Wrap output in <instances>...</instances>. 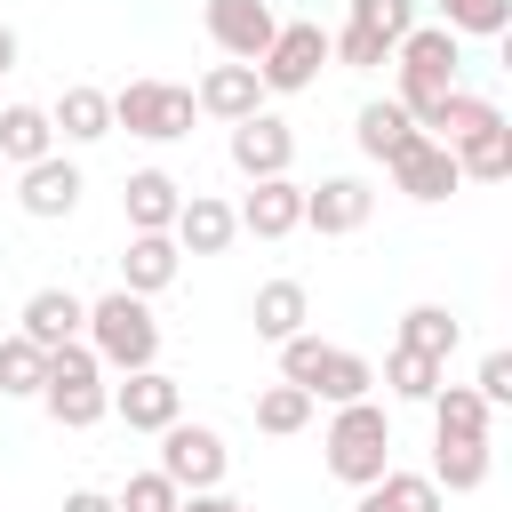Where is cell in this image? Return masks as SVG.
<instances>
[{"mask_svg":"<svg viewBox=\"0 0 512 512\" xmlns=\"http://www.w3.org/2000/svg\"><path fill=\"white\" fill-rule=\"evenodd\" d=\"M392 56H400V112L424 128V120L440 112V96L456 88L464 48H456V32H448V24H408V32L392 40Z\"/></svg>","mask_w":512,"mask_h":512,"instance_id":"1","label":"cell"},{"mask_svg":"<svg viewBox=\"0 0 512 512\" xmlns=\"http://www.w3.org/2000/svg\"><path fill=\"white\" fill-rule=\"evenodd\" d=\"M40 408L64 424V432H88L112 416V384H104V360L88 352V336L56 344L48 352V376H40Z\"/></svg>","mask_w":512,"mask_h":512,"instance_id":"2","label":"cell"},{"mask_svg":"<svg viewBox=\"0 0 512 512\" xmlns=\"http://www.w3.org/2000/svg\"><path fill=\"white\" fill-rule=\"evenodd\" d=\"M88 352L104 360V368H152L160 360V320H152V296H128V288H112V296H96L88 304Z\"/></svg>","mask_w":512,"mask_h":512,"instance_id":"3","label":"cell"},{"mask_svg":"<svg viewBox=\"0 0 512 512\" xmlns=\"http://www.w3.org/2000/svg\"><path fill=\"white\" fill-rule=\"evenodd\" d=\"M280 376H288V384H304V392H312V400H328V408L368 400V384H376V368H368L360 352H344V344H328V336H312V328H296V336L280 344Z\"/></svg>","mask_w":512,"mask_h":512,"instance_id":"4","label":"cell"},{"mask_svg":"<svg viewBox=\"0 0 512 512\" xmlns=\"http://www.w3.org/2000/svg\"><path fill=\"white\" fill-rule=\"evenodd\" d=\"M320 464L344 480V488H368L384 464H392V416L376 400H344L328 416V440H320Z\"/></svg>","mask_w":512,"mask_h":512,"instance_id":"5","label":"cell"},{"mask_svg":"<svg viewBox=\"0 0 512 512\" xmlns=\"http://www.w3.org/2000/svg\"><path fill=\"white\" fill-rule=\"evenodd\" d=\"M192 120H200V104H192L184 80H128V88H112V128H128L144 144H176V136H192Z\"/></svg>","mask_w":512,"mask_h":512,"instance_id":"6","label":"cell"},{"mask_svg":"<svg viewBox=\"0 0 512 512\" xmlns=\"http://www.w3.org/2000/svg\"><path fill=\"white\" fill-rule=\"evenodd\" d=\"M320 64H328V32H320L312 16H296V24H280L272 48L256 56V80H264V96H304V88L320 80Z\"/></svg>","mask_w":512,"mask_h":512,"instance_id":"7","label":"cell"},{"mask_svg":"<svg viewBox=\"0 0 512 512\" xmlns=\"http://www.w3.org/2000/svg\"><path fill=\"white\" fill-rule=\"evenodd\" d=\"M160 472H168L176 488H224L232 448H224V432H216V424L176 416V424H160Z\"/></svg>","mask_w":512,"mask_h":512,"instance_id":"8","label":"cell"},{"mask_svg":"<svg viewBox=\"0 0 512 512\" xmlns=\"http://www.w3.org/2000/svg\"><path fill=\"white\" fill-rule=\"evenodd\" d=\"M112 416L128 424V432H160V424H176L184 416V384L152 360V368H128L120 384H112Z\"/></svg>","mask_w":512,"mask_h":512,"instance_id":"9","label":"cell"},{"mask_svg":"<svg viewBox=\"0 0 512 512\" xmlns=\"http://www.w3.org/2000/svg\"><path fill=\"white\" fill-rule=\"evenodd\" d=\"M384 168H392V192H408V200H448V192L464 184V176H456V152H448L440 136H424V128H416Z\"/></svg>","mask_w":512,"mask_h":512,"instance_id":"10","label":"cell"},{"mask_svg":"<svg viewBox=\"0 0 512 512\" xmlns=\"http://www.w3.org/2000/svg\"><path fill=\"white\" fill-rule=\"evenodd\" d=\"M288 160H296V128L280 120V112H248V120H232V168L256 184V176H288Z\"/></svg>","mask_w":512,"mask_h":512,"instance_id":"11","label":"cell"},{"mask_svg":"<svg viewBox=\"0 0 512 512\" xmlns=\"http://www.w3.org/2000/svg\"><path fill=\"white\" fill-rule=\"evenodd\" d=\"M272 32H280L272 0H208V40H216L232 64H256V56L272 48Z\"/></svg>","mask_w":512,"mask_h":512,"instance_id":"12","label":"cell"},{"mask_svg":"<svg viewBox=\"0 0 512 512\" xmlns=\"http://www.w3.org/2000/svg\"><path fill=\"white\" fill-rule=\"evenodd\" d=\"M232 224L256 232V240H288V232L304 224V184H296V176H256L248 200L232 208Z\"/></svg>","mask_w":512,"mask_h":512,"instance_id":"13","label":"cell"},{"mask_svg":"<svg viewBox=\"0 0 512 512\" xmlns=\"http://www.w3.org/2000/svg\"><path fill=\"white\" fill-rule=\"evenodd\" d=\"M368 208H376V192H368L360 176H320V184H304V224H312L320 240L360 232V224H368Z\"/></svg>","mask_w":512,"mask_h":512,"instance_id":"14","label":"cell"},{"mask_svg":"<svg viewBox=\"0 0 512 512\" xmlns=\"http://www.w3.org/2000/svg\"><path fill=\"white\" fill-rule=\"evenodd\" d=\"M192 104L208 112V120H248V112H264V80H256V64H208L200 72V88H192Z\"/></svg>","mask_w":512,"mask_h":512,"instance_id":"15","label":"cell"},{"mask_svg":"<svg viewBox=\"0 0 512 512\" xmlns=\"http://www.w3.org/2000/svg\"><path fill=\"white\" fill-rule=\"evenodd\" d=\"M16 200H24V216L56 224V216H72V208H80V168H72L64 152H48V160H32V168L16 176Z\"/></svg>","mask_w":512,"mask_h":512,"instance_id":"16","label":"cell"},{"mask_svg":"<svg viewBox=\"0 0 512 512\" xmlns=\"http://www.w3.org/2000/svg\"><path fill=\"white\" fill-rule=\"evenodd\" d=\"M168 240H176L184 256H224V248L240 240V224H232V208H224L216 192H184V208H176Z\"/></svg>","mask_w":512,"mask_h":512,"instance_id":"17","label":"cell"},{"mask_svg":"<svg viewBox=\"0 0 512 512\" xmlns=\"http://www.w3.org/2000/svg\"><path fill=\"white\" fill-rule=\"evenodd\" d=\"M176 208H184V184H176L168 168H136V176L120 184V216H128V232H168Z\"/></svg>","mask_w":512,"mask_h":512,"instance_id":"18","label":"cell"},{"mask_svg":"<svg viewBox=\"0 0 512 512\" xmlns=\"http://www.w3.org/2000/svg\"><path fill=\"white\" fill-rule=\"evenodd\" d=\"M176 272H184V248L168 232H128V248H120V288L128 296H160Z\"/></svg>","mask_w":512,"mask_h":512,"instance_id":"19","label":"cell"},{"mask_svg":"<svg viewBox=\"0 0 512 512\" xmlns=\"http://www.w3.org/2000/svg\"><path fill=\"white\" fill-rule=\"evenodd\" d=\"M16 320H24V328H16V336H32V344H40V352H56V344H72V336H80V328H88V304H80V296H72V288H32V296H24V312H16Z\"/></svg>","mask_w":512,"mask_h":512,"instance_id":"20","label":"cell"},{"mask_svg":"<svg viewBox=\"0 0 512 512\" xmlns=\"http://www.w3.org/2000/svg\"><path fill=\"white\" fill-rule=\"evenodd\" d=\"M360 512H448V496H440L432 472H400V464H384V472L360 488Z\"/></svg>","mask_w":512,"mask_h":512,"instance_id":"21","label":"cell"},{"mask_svg":"<svg viewBox=\"0 0 512 512\" xmlns=\"http://www.w3.org/2000/svg\"><path fill=\"white\" fill-rule=\"evenodd\" d=\"M48 120H56L64 144H104V136H112V96L88 88V80H72V88L48 104Z\"/></svg>","mask_w":512,"mask_h":512,"instance_id":"22","label":"cell"},{"mask_svg":"<svg viewBox=\"0 0 512 512\" xmlns=\"http://www.w3.org/2000/svg\"><path fill=\"white\" fill-rule=\"evenodd\" d=\"M248 320H256V336H264V344H288V336L312 320V296H304V280H264V288L248 296Z\"/></svg>","mask_w":512,"mask_h":512,"instance_id":"23","label":"cell"},{"mask_svg":"<svg viewBox=\"0 0 512 512\" xmlns=\"http://www.w3.org/2000/svg\"><path fill=\"white\" fill-rule=\"evenodd\" d=\"M56 152V120L40 104H0V168H32Z\"/></svg>","mask_w":512,"mask_h":512,"instance_id":"24","label":"cell"},{"mask_svg":"<svg viewBox=\"0 0 512 512\" xmlns=\"http://www.w3.org/2000/svg\"><path fill=\"white\" fill-rule=\"evenodd\" d=\"M424 408H432V440H488V424H496V408L472 384H440Z\"/></svg>","mask_w":512,"mask_h":512,"instance_id":"25","label":"cell"},{"mask_svg":"<svg viewBox=\"0 0 512 512\" xmlns=\"http://www.w3.org/2000/svg\"><path fill=\"white\" fill-rule=\"evenodd\" d=\"M456 152V176H472V184H504L512 176V128L504 120H488L480 136H464V144H448Z\"/></svg>","mask_w":512,"mask_h":512,"instance_id":"26","label":"cell"},{"mask_svg":"<svg viewBox=\"0 0 512 512\" xmlns=\"http://www.w3.org/2000/svg\"><path fill=\"white\" fill-rule=\"evenodd\" d=\"M384 384H392V400H432V392L448 384V360H432V352H416V344H392V352H384Z\"/></svg>","mask_w":512,"mask_h":512,"instance_id":"27","label":"cell"},{"mask_svg":"<svg viewBox=\"0 0 512 512\" xmlns=\"http://www.w3.org/2000/svg\"><path fill=\"white\" fill-rule=\"evenodd\" d=\"M432 480L440 496H472L488 480V440H432Z\"/></svg>","mask_w":512,"mask_h":512,"instance_id":"28","label":"cell"},{"mask_svg":"<svg viewBox=\"0 0 512 512\" xmlns=\"http://www.w3.org/2000/svg\"><path fill=\"white\" fill-rule=\"evenodd\" d=\"M488 120H504L488 96H472V88H448V96H440V112L424 120V136H440V144H464V136H480Z\"/></svg>","mask_w":512,"mask_h":512,"instance_id":"29","label":"cell"},{"mask_svg":"<svg viewBox=\"0 0 512 512\" xmlns=\"http://www.w3.org/2000/svg\"><path fill=\"white\" fill-rule=\"evenodd\" d=\"M352 136H360V152H368V160H392V152H400V144L416 136V120L400 112V96H384V104H360Z\"/></svg>","mask_w":512,"mask_h":512,"instance_id":"30","label":"cell"},{"mask_svg":"<svg viewBox=\"0 0 512 512\" xmlns=\"http://www.w3.org/2000/svg\"><path fill=\"white\" fill-rule=\"evenodd\" d=\"M312 408H320V400H312L304 384H288V376H280V384H264V392H256V432L288 440V432H304V424H312Z\"/></svg>","mask_w":512,"mask_h":512,"instance_id":"31","label":"cell"},{"mask_svg":"<svg viewBox=\"0 0 512 512\" xmlns=\"http://www.w3.org/2000/svg\"><path fill=\"white\" fill-rule=\"evenodd\" d=\"M40 376H48V352L32 336H0V392L8 400H40Z\"/></svg>","mask_w":512,"mask_h":512,"instance_id":"32","label":"cell"},{"mask_svg":"<svg viewBox=\"0 0 512 512\" xmlns=\"http://www.w3.org/2000/svg\"><path fill=\"white\" fill-rule=\"evenodd\" d=\"M400 344L448 360V352H456V312H448V304H408V312H400Z\"/></svg>","mask_w":512,"mask_h":512,"instance_id":"33","label":"cell"},{"mask_svg":"<svg viewBox=\"0 0 512 512\" xmlns=\"http://www.w3.org/2000/svg\"><path fill=\"white\" fill-rule=\"evenodd\" d=\"M432 8H440V24H448L456 40H464V32H472V40H496V32L512 24V0H432Z\"/></svg>","mask_w":512,"mask_h":512,"instance_id":"34","label":"cell"},{"mask_svg":"<svg viewBox=\"0 0 512 512\" xmlns=\"http://www.w3.org/2000/svg\"><path fill=\"white\" fill-rule=\"evenodd\" d=\"M344 24H360V32H376V40L392 48V40L416 24V0H352V16H344Z\"/></svg>","mask_w":512,"mask_h":512,"instance_id":"35","label":"cell"},{"mask_svg":"<svg viewBox=\"0 0 512 512\" xmlns=\"http://www.w3.org/2000/svg\"><path fill=\"white\" fill-rule=\"evenodd\" d=\"M176 496H184V488H176V480L152 464V472H136V480H128L112 504H120V512H176Z\"/></svg>","mask_w":512,"mask_h":512,"instance_id":"36","label":"cell"},{"mask_svg":"<svg viewBox=\"0 0 512 512\" xmlns=\"http://www.w3.org/2000/svg\"><path fill=\"white\" fill-rule=\"evenodd\" d=\"M472 392L488 400V408H512V352L496 344V352H480V376H472Z\"/></svg>","mask_w":512,"mask_h":512,"instance_id":"37","label":"cell"},{"mask_svg":"<svg viewBox=\"0 0 512 512\" xmlns=\"http://www.w3.org/2000/svg\"><path fill=\"white\" fill-rule=\"evenodd\" d=\"M176 512H248L240 496H224V488H184L176 496Z\"/></svg>","mask_w":512,"mask_h":512,"instance_id":"38","label":"cell"},{"mask_svg":"<svg viewBox=\"0 0 512 512\" xmlns=\"http://www.w3.org/2000/svg\"><path fill=\"white\" fill-rule=\"evenodd\" d=\"M64 512H120V504H112L104 488H72V496H64Z\"/></svg>","mask_w":512,"mask_h":512,"instance_id":"39","label":"cell"},{"mask_svg":"<svg viewBox=\"0 0 512 512\" xmlns=\"http://www.w3.org/2000/svg\"><path fill=\"white\" fill-rule=\"evenodd\" d=\"M0 72H16V32L0 24Z\"/></svg>","mask_w":512,"mask_h":512,"instance_id":"40","label":"cell"}]
</instances>
